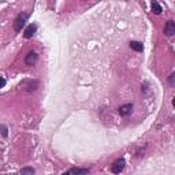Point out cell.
<instances>
[{"mask_svg": "<svg viewBox=\"0 0 175 175\" xmlns=\"http://www.w3.org/2000/svg\"><path fill=\"white\" fill-rule=\"evenodd\" d=\"M21 175H34V168H32V167H23L21 170Z\"/></svg>", "mask_w": 175, "mask_h": 175, "instance_id": "9", "label": "cell"}, {"mask_svg": "<svg viewBox=\"0 0 175 175\" xmlns=\"http://www.w3.org/2000/svg\"><path fill=\"white\" fill-rule=\"evenodd\" d=\"M39 60V55H37L36 52H33V51H30L27 55H26V58H25V63L27 66H33V65H36V62Z\"/></svg>", "mask_w": 175, "mask_h": 175, "instance_id": "4", "label": "cell"}, {"mask_svg": "<svg viewBox=\"0 0 175 175\" xmlns=\"http://www.w3.org/2000/svg\"><path fill=\"white\" fill-rule=\"evenodd\" d=\"M174 77H175V74H174V73H172V74L170 75V78H168V81H170V85H171V86H172V85H174Z\"/></svg>", "mask_w": 175, "mask_h": 175, "instance_id": "12", "label": "cell"}, {"mask_svg": "<svg viewBox=\"0 0 175 175\" xmlns=\"http://www.w3.org/2000/svg\"><path fill=\"white\" fill-rule=\"evenodd\" d=\"M152 11L155 14H160L163 11V8H162V6H160L157 1H153V3H152Z\"/></svg>", "mask_w": 175, "mask_h": 175, "instance_id": "10", "label": "cell"}, {"mask_svg": "<svg viewBox=\"0 0 175 175\" xmlns=\"http://www.w3.org/2000/svg\"><path fill=\"white\" fill-rule=\"evenodd\" d=\"M37 30V26L34 25V23H30L27 27L25 29V33H23V36H25V39H32L33 36H34V33H36Z\"/></svg>", "mask_w": 175, "mask_h": 175, "instance_id": "5", "label": "cell"}, {"mask_svg": "<svg viewBox=\"0 0 175 175\" xmlns=\"http://www.w3.org/2000/svg\"><path fill=\"white\" fill-rule=\"evenodd\" d=\"M88 172H89V170L86 168H71L66 171L63 175H86Z\"/></svg>", "mask_w": 175, "mask_h": 175, "instance_id": "6", "label": "cell"}, {"mask_svg": "<svg viewBox=\"0 0 175 175\" xmlns=\"http://www.w3.org/2000/svg\"><path fill=\"white\" fill-rule=\"evenodd\" d=\"M130 48L134 49V51H137V52H142L144 51V45L139 41H131L130 42Z\"/></svg>", "mask_w": 175, "mask_h": 175, "instance_id": "8", "label": "cell"}, {"mask_svg": "<svg viewBox=\"0 0 175 175\" xmlns=\"http://www.w3.org/2000/svg\"><path fill=\"white\" fill-rule=\"evenodd\" d=\"M0 133H1V136L3 137L8 136V130H7V127L4 126V125H0Z\"/></svg>", "mask_w": 175, "mask_h": 175, "instance_id": "11", "label": "cell"}, {"mask_svg": "<svg viewBox=\"0 0 175 175\" xmlns=\"http://www.w3.org/2000/svg\"><path fill=\"white\" fill-rule=\"evenodd\" d=\"M131 110H133V105H131V104H125V105H122V107L119 108V113L122 116H127V115L131 113Z\"/></svg>", "mask_w": 175, "mask_h": 175, "instance_id": "7", "label": "cell"}, {"mask_svg": "<svg viewBox=\"0 0 175 175\" xmlns=\"http://www.w3.org/2000/svg\"><path fill=\"white\" fill-rule=\"evenodd\" d=\"M164 34L165 36H174L175 34V22L174 21H167V23H165V27H164Z\"/></svg>", "mask_w": 175, "mask_h": 175, "instance_id": "3", "label": "cell"}, {"mask_svg": "<svg viewBox=\"0 0 175 175\" xmlns=\"http://www.w3.org/2000/svg\"><path fill=\"white\" fill-rule=\"evenodd\" d=\"M125 164H126L125 159H118L116 162L111 165V171H112L113 174H119V172L125 168Z\"/></svg>", "mask_w": 175, "mask_h": 175, "instance_id": "2", "label": "cell"}, {"mask_svg": "<svg viewBox=\"0 0 175 175\" xmlns=\"http://www.w3.org/2000/svg\"><path fill=\"white\" fill-rule=\"evenodd\" d=\"M6 86V79L3 77H0V88H4Z\"/></svg>", "mask_w": 175, "mask_h": 175, "instance_id": "13", "label": "cell"}, {"mask_svg": "<svg viewBox=\"0 0 175 175\" xmlns=\"http://www.w3.org/2000/svg\"><path fill=\"white\" fill-rule=\"evenodd\" d=\"M27 14L26 13H21L18 14V16L15 18V21H14V29H15V32H21L22 30V27L25 26L26 21H27Z\"/></svg>", "mask_w": 175, "mask_h": 175, "instance_id": "1", "label": "cell"}]
</instances>
